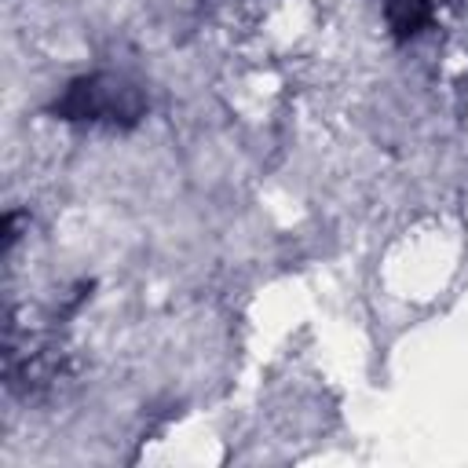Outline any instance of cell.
Instances as JSON below:
<instances>
[{
	"label": "cell",
	"instance_id": "6da1fadb",
	"mask_svg": "<svg viewBox=\"0 0 468 468\" xmlns=\"http://www.w3.org/2000/svg\"><path fill=\"white\" fill-rule=\"evenodd\" d=\"M55 113L66 121H135L143 113V99L135 88H128L117 77H80L66 88V95L55 102Z\"/></svg>",
	"mask_w": 468,
	"mask_h": 468
},
{
	"label": "cell",
	"instance_id": "7a4b0ae2",
	"mask_svg": "<svg viewBox=\"0 0 468 468\" xmlns=\"http://www.w3.org/2000/svg\"><path fill=\"white\" fill-rule=\"evenodd\" d=\"M384 15H388V26L395 29V37L406 40L428 22L431 0H384Z\"/></svg>",
	"mask_w": 468,
	"mask_h": 468
}]
</instances>
